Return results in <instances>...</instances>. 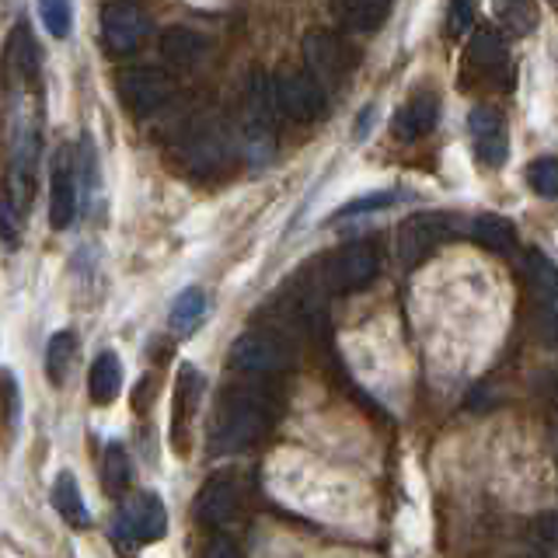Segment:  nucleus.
<instances>
[{"label":"nucleus","mask_w":558,"mask_h":558,"mask_svg":"<svg viewBox=\"0 0 558 558\" xmlns=\"http://www.w3.org/2000/svg\"><path fill=\"white\" fill-rule=\"evenodd\" d=\"M527 185L545 199H558V157H537L527 165Z\"/></svg>","instance_id":"c756f323"},{"label":"nucleus","mask_w":558,"mask_h":558,"mask_svg":"<svg viewBox=\"0 0 558 558\" xmlns=\"http://www.w3.org/2000/svg\"><path fill=\"white\" fill-rule=\"evenodd\" d=\"M206 318V293L199 287H189L174 296L171 304V314H168V325L179 339H189L192 331H196Z\"/></svg>","instance_id":"5701e85b"},{"label":"nucleus","mask_w":558,"mask_h":558,"mask_svg":"<svg viewBox=\"0 0 558 558\" xmlns=\"http://www.w3.org/2000/svg\"><path fill=\"white\" fill-rule=\"evenodd\" d=\"M468 130L478 161L485 168H502L506 154H510V133H506L502 116L496 109H488V105H475L468 116Z\"/></svg>","instance_id":"f8f14e48"},{"label":"nucleus","mask_w":558,"mask_h":558,"mask_svg":"<svg viewBox=\"0 0 558 558\" xmlns=\"http://www.w3.org/2000/svg\"><path fill=\"white\" fill-rule=\"evenodd\" d=\"M545 395L551 398V405H555V415H558V371H551L545 377Z\"/></svg>","instance_id":"f704fd0d"},{"label":"nucleus","mask_w":558,"mask_h":558,"mask_svg":"<svg viewBox=\"0 0 558 558\" xmlns=\"http://www.w3.org/2000/svg\"><path fill=\"white\" fill-rule=\"evenodd\" d=\"M227 363L241 374H279L293 366V349L276 331H241L227 353Z\"/></svg>","instance_id":"423d86ee"},{"label":"nucleus","mask_w":558,"mask_h":558,"mask_svg":"<svg viewBox=\"0 0 558 558\" xmlns=\"http://www.w3.org/2000/svg\"><path fill=\"white\" fill-rule=\"evenodd\" d=\"M122 391V360L112 349L95 356L92 371H87V395H92L95 405H112Z\"/></svg>","instance_id":"6ab92c4d"},{"label":"nucleus","mask_w":558,"mask_h":558,"mask_svg":"<svg viewBox=\"0 0 558 558\" xmlns=\"http://www.w3.org/2000/svg\"><path fill=\"white\" fill-rule=\"evenodd\" d=\"M52 506H57V513L70 523V527H92V510H87V502L77 488V478L70 475V471H60L57 482H52Z\"/></svg>","instance_id":"aec40b11"},{"label":"nucleus","mask_w":558,"mask_h":558,"mask_svg":"<svg viewBox=\"0 0 558 558\" xmlns=\"http://www.w3.org/2000/svg\"><path fill=\"white\" fill-rule=\"evenodd\" d=\"M377 272H380V255L374 248V241H353L325 258L322 283L331 293H356L363 287H371Z\"/></svg>","instance_id":"f03ea898"},{"label":"nucleus","mask_w":558,"mask_h":558,"mask_svg":"<svg viewBox=\"0 0 558 558\" xmlns=\"http://www.w3.org/2000/svg\"><path fill=\"white\" fill-rule=\"evenodd\" d=\"M304 57L314 70V77H342V66L345 60H353V52H349V46H342V39H336V35H325V32H314L304 39Z\"/></svg>","instance_id":"f3484780"},{"label":"nucleus","mask_w":558,"mask_h":558,"mask_svg":"<svg viewBox=\"0 0 558 558\" xmlns=\"http://www.w3.org/2000/svg\"><path fill=\"white\" fill-rule=\"evenodd\" d=\"M331 14L349 32L374 35L391 14V0H331Z\"/></svg>","instance_id":"a211bd4d"},{"label":"nucleus","mask_w":558,"mask_h":558,"mask_svg":"<svg viewBox=\"0 0 558 558\" xmlns=\"http://www.w3.org/2000/svg\"><path fill=\"white\" fill-rule=\"evenodd\" d=\"M493 14H496V22L513 35H531L537 25L534 0H493Z\"/></svg>","instance_id":"bb28decb"},{"label":"nucleus","mask_w":558,"mask_h":558,"mask_svg":"<svg viewBox=\"0 0 558 558\" xmlns=\"http://www.w3.org/2000/svg\"><path fill=\"white\" fill-rule=\"evenodd\" d=\"M4 77L11 92H25L39 77V46L32 39V28L22 22L14 25L11 39L4 46Z\"/></svg>","instance_id":"2eb2a0df"},{"label":"nucleus","mask_w":558,"mask_h":558,"mask_svg":"<svg viewBox=\"0 0 558 558\" xmlns=\"http://www.w3.org/2000/svg\"><path fill=\"white\" fill-rule=\"evenodd\" d=\"M168 534V510L165 499L157 493H140L130 502H122V510L116 517L112 537L122 548H140L150 541H161Z\"/></svg>","instance_id":"20e7f679"},{"label":"nucleus","mask_w":558,"mask_h":558,"mask_svg":"<svg viewBox=\"0 0 558 558\" xmlns=\"http://www.w3.org/2000/svg\"><path fill=\"white\" fill-rule=\"evenodd\" d=\"M269 423V412L262 398L252 391H227L209 423V453H238L252 447Z\"/></svg>","instance_id":"f257e3e1"},{"label":"nucleus","mask_w":558,"mask_h":558,"mask_svg":"<svg viewBox=\"0 0 558 558\" xmlns=\"http://www.w3.org/2000/svg\"><path fill=\"white\" fill-rule=\"evenodd\" d=\"M444 234H447V217H440V214L409 217L405 223L398 227V238H395L401 266H405V269L418 266V262H423L436 248V244L444 241Z\"/></svg>","instance_id":"ddd939ff"},{"label":"nucleus","mask_w":558,"mask_h":558,"mask_svg":"<svg viewBox=\"0 0 558 558\" xmlns=\"http://www.w3.org/2000/svg\"><path fill=\"white\" fill-rule=\"evenodd\" d=\"M366 130H374V105H366V109L360 112L353 136H356V140H363V136H366Z\"/></svg>","instance_id":"72a5a7b5"},{"label":"nucleus","mask_w":558,"mask_h":558,"mask_svg":"<svg viewBox=\"0 0 558 558\" xmlns=\"http://www.w3.org/2000/svg\"><path fill=\"white\" fill-rule=\"evenodd\" d=\"M22 423V388L11 371H0V447H8Z\"/></svg>","instance_id":"a878e982"},{"label":"nucleus","mask_w":558,"mask_h":558,"mask_svg":"<svg viewBox=\"0 0 558 558\" xmlns=\"http://www.w3.org/2000/svg\"><path fill=\"white\" fill-rule=\"evenodd\" d=\"M475 28V0H450L447 8V35H468Z\"/></svg>","instance_id":"2f4dec72"},{"label":"nucleus","mask_w":558,"mask_h":558,"mask_svg":"<svg viewBox=\"0 0 558 558\" xmlns=\"http://www.w3.org/2000/svg\"><path fill=\"white\" fill-rule=\"evenodd\" d=\"M182 157L189 171H217L227 157V147L217 133H196L192 140H185Z\"/></svg>","instance_id":"b1692460"},{"label":"nucleus","mask_w":558,"mask_h":558,"mask_svg":"<svg viewBox=\"0 0 558 558\" xmlns=\"http://www.w3.org/2000/svg\"><path fill=\"white\" fill-rule=\"evenodd\" d=\"M276 105L279 112L290 116L293 122H311L322 119L328 109L325 87L314 74H287L276 81Z\"/></svg>","instance_id":"9d476101"},{"label":"nucleus","mask_w":558,"mask_h":558,"mask_svg":"<svg viewBox=\"0 0 558 558\" xmlns=\"http://www.w3.org/2000/svg\"><path fill=\"white\" fill-rule=\"evenodd\" d=\"M77 217V168L66 147L52 154V174H49V223L52 231H66Z\"/></svg>","instance_id":"9b49d317"},{"label":"nucleus","mask_w":558,"mask_h":558,"mask_svg":"<svg viewBox=\"0 0 558 558\" xmlns=\"http://www.w3.org/2000/svg\"><path fill=\"white\" fill-rule=\"evenodd\" d=\"M150 32L147 14L140 11L130 0H116L101 11V43L112 57H130L140 46H144Z\"/></svg>","instance_id":"1a4fd4ad"},{"label":"nucleus","mask_w":558,"mask_h":558,"mask_svg":"<svg viewBox=\"0 0 558 558\" xmlns=\"http://www.w3.org/2000/svg\"><path fill=\"white\" fill-rule=\"evenodd\" d=\"M534 534H537L541 541H548V545L558 548V513H541V517L534 520Z\"/></svg>","instance_id":"473e14b6"},{"label":"nucleus","mask_w":558,"mask_h":558,"mask_svg":"<svg viewBox=\"0 0 558 558\" xmlns=\"http://www.w3.org/2000/svg\"><path fill=\"white\" fill-rule=\"evenodd\" d=\"M527 279L534 296V325L548 349H558V266L545 252L527 255Z\"/></svg>","instance_id":"0eeeda50"},{"label":"nucleus","mask_w":558,"mask_h":558,"mask_svg":"<svg viewBox=\"0 0 558 558\" xmlns=\"http://www.w3.org/2000/svg\"><path fill=\"white\" fill-rule=\"evenodd\" d=\"M436 122H440V98L433 92H415L395 112L391 133H395V140H401V144H415V140H423L436 130Z\"/></svg>","instance_id":"dca6fc26"},{"label":"nucleus","mask_w":558,"mask_h":558,"mask_svg":"<svg viewBox=\"0 0 558 558\" xmlns=\"http://www.w3.org/2000/svg\"><path fill=\"white\" fill-rule=\"evenodd\" d=\"M551 4H558V0H551Z\"/></svg>","instance_id":"c9c22d12"},{"label":"nucleus","mask_w":558,"mask_h":558,"mask_svg":"<svg viewBox=\"0 0 558 558\" xmlns=\"http://www.w3.org/2000/svg\"><path fill=\"white\" fill-rule=\"evenodd\" d=\"M241 510V485L234 475H214L196 496V520L203 527H227Z\"/></svg>","instance_id":"4468645a"},{"label":"nucleus","mask_w":558,"mask_h":558,"mask_svg":"<svg viewBox=\"0 0 558 558\" xmlns=\"http://www.w3.org/2000/svg\"><path fill=\"white\" fill-rule=\"evenodd\" d=\"M206 380L192 363H182L179 377H174V398H171V447L174 453L189 458L192 447V423H196L199 401H203Z\"/></svg>","instance_id":"6e6552de"},{"label":"nucleus","mask_w":558,"mask_h":558,"mask_svg":"<svg viewBox=\"0 0 558 558\" xmlns=\"http://www.w3.org/2000/svg\"><path fill=\"white\" fill-rule=\"evenodd\" d=\"M74 356H77V336L70 328L63 331H52V339L46 345V377L49 384H66V374L70 366H74Z\"/></svg>","instance_id":"393cba45"},{"label":"nucleus","mask_w":558,"mask_h":558,"mask_svg":"<svg viewBox=\"0 0 558 558\" xmlns=\"http://www.w3.org/2000/svg\"><path fill=\"white\" fill-rule=\"evenodd\" d=\"M471 238L496 255L517 252V227H513V220H506L499 214H482L475 223H471Z\"/></svg>","instance_id":"4be33fe9"},{"label":"nucleus","mask_w":558,"mask_h":558,"mask_svg":"<svg viewBox=\"0 0 558 558\" xmlns=\"http://www.w3.org/2000/svg\"><path fill=\"white\" fill-rule=\"evenodd\" d=\"M101 478H105V493H109V496H122L130 488L133 464H130V453H126V447H122V444H109V447H105Z\"/></svg>","instance_id":"cd10ccee"},{"label":"nucleus","mask_w":558,"mask_h":558,"mask_svg":"<svg viewBox=\"0 0 558 558\" xmlns=\"http://www.w3.org/2000/svg\"><path fill=\"white\" fill-rule=\"evenodd\" d=\"M39 17L52 39H66L74 28V4L70 0H39Z\"/></svg>","instance_id":"c85d7f7f"},{"label":"nucleus","mask_w":558,"mask_h":558,"mask_svg":"<svg viewBox=\"0 0 558 558\" xmlns=\"http://www.w3.org/2000/svg\"><path fill=\"white\" fill-rule=\"evenodd\" d=\"M395 196L398 192L395 189H380V192H366V196H360V199H353V203H345V206H339L336 214L328 217V223L331 220H342V217H360V214H374V209H388L391 203H395Z\"/></svg>","instance_id":"7c9ffc66"},{"label":"nucleus","mask_w":558,"mask_h":558,"mask_svg":"<svg viewBox=\"0 0 558 558\" xmlns=\"http://www.w3.org/2000/svg\"><path fill=\"white\" fill-rule=\"evenodd\" d=\"M206 52V39L196 28L174 25L161 35V57L174 66H196Z\"/></svg>","instance_id":"412c9836"},{"label":"nucleus","mask_w":558,"mask_h":558,"mask_svg":"<svg viewBox=\"0 0 558 558\" xmlns=\"http://www.w3.org/2000/svg\"><path fill=\"white\" fill-rule=\"evenodd\" d=\"M510 70L513 63L502 32H496L493 25L475 28L464 49V81H478L488 87H499V92H510Z\"/></svg>","instance_id":"7ed1b4c3"},{"label":"nucleus","mask_w":558,"mask_h":558,"mask_svg":"<svg viewBox=\"0 0 558 558\" xmlns=\"http://www.w3.org/2000/svg\"><path fill=\"white\" fill-rule=\"evenodd\" d=\"M116 92L133 116H154L171 98L174 81L161 66L136 63V66H122L116 74Z\"/></svg>","instance_id":"39448f33"}]
</instances>
